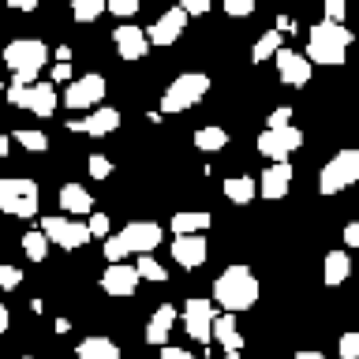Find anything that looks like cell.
Returning <instances> with one entry per match:
<instances>
[{"label": "cell", "instance_id": "1", "mask_svg": "<svg viewBox=\"0 0 359 359\" xmlns=\"http://www.w3.org/2000/svg\"><path fill=\"white\" fill-rule=\"evenodd\" d=\"M255 303H258V277L247 266H229L213 280V307L240 314V311H251Z\"/></svg>", "mask_w": 359, "mask_h": 359}, {"label": "cell", "instance_id": "2", "mask_svg": "<svg viewBox=\"0 0 359 359\" xmlns=\"http://www.w3.org/2000/svg\"><path fill=\"white\" fill-rule=\"evenodd\" d=\"M165 240V229L157 221H131L120 232L105 236V262H123L128 255H150Z\"/></svg>", "mask_w": 359, "mask_h": 359}, {"label": "cell", "instance_id": "3", "mask_svg": "<svg viewBox=\"0 0 359 359\" xmlns=\"http://www.w3.org/2000/svg\"><path fill=\"white\" fill-rule=\"evenodd\" d=\"M348 45H352V30H348L344 22L322 19V22H314V27H311V34H307V53H303V56H307L311 64L337 67V64H344Z\"/></svg>", "mask_w": 359, "mask_h": 359}, {"label": "cell", "instance_id": "4", "mask_svg": "<svg viewBox=\"0 0 359 359\" xmlns=\"http://www.w3.org/2000/svg\"><path fill=\"white\" fill-rule=\"evenodd\" d=\"M49 60V45L38 41V38H15L4 45V64L11 67V83H38V72Z\"/></svg>", "mask_w": 359, "mask_h": 359}, {"label": "cell", "instance_id": "5", "mask_svg": "<svg viewBox=\"0 0 359 359\" xmlns=\"http://www.w3.org/2000/svg\"><path fill=\"white\" fill-rule=\"evenodd\" d=\"M38 210H41L38 180H27V176L0 180V213H11V217H34Z\"/></svg>", "mask_w": 359, "mask_h": 359}, {"label": "cell", "instance_id": "6", "mask_svg": "<svg viewBox=\"0 0 359 359\" xmlns=\"http://www.w3.org/2000/svg\"><path fill=\"white\" fill-rule=\"evenodd\" d=\"M206 94H210V75L184 72V75H176L172 83H168V90L161 94V112H187Z\"/></svg>", "mask_w": 359, "mask_h": 359}, {"label": "cell", "instance_id": "7", "mask_svg": "<svg viewBox=\"0 0 359 359\" xmlns=\"http://www.w3.org/2000/svg\"><path fill=\"white\" fill-rule=\"evenodd\" d=\"M8 90V105L11 109H30L34 116H53L56 112V86L53 83H11L4 86Z\"/></svg>", "mask_w": 359, "mask_h": 359}, {"label": "cell", "instance_id": "8", "mask_svg": "<svg viewBox=\"0 0 359 359\" xmlns=\"http://www.w3.org/2000/svg\"><path fill=\"white\" fill-rule=\"evenodd\" d=\"M359 180V150H341L337 157H330V165L318 176V191L322 195H341L344 187H352Z\"/></svg>", "mask_w": 359, "mask_h": 359}, {"label": "cell", "instance_id": "9", "mask_svg": "<svg viewBox=\"0 0 359 359\" xmlns=\"http://www.w3.org/2000/svg\"><path fill=\"white\" fill-rule=\"evenodd\" d=\"M303 146V131L296 123H285V128H266L258 135V154L269 157V161H288Z\"/></svg>", "mask_w": 359, "mask_h": 359}, {"label": "cell", "instance_id": "10", "mask_svg": "<svg viewBox=\"0 0 359 359\" xmlns=\"http://www.w3.org/2000/svg\"><path fill=\"white\" fill-rule=\"evenodd\" d=\"M41 232H45V240L56 243L60 251H79L83 243H90V229L83 221H72V217H41Z\"/></svg>", "mask_w": 359, "mask_h": 359}, {"label": "cell", "instance_id": "11", "mask_svg": "<svg viewBox=\"0 0 359 359\" xmlns=\"http://www.w3.org/2000/svg\"><path fill=\"white\" fill-rule=\"evenodd\" d=\"M105 90H109L105 75L90 72V75L72 79V83H67V90H64V105H67V109H94V105H101Z\"/></svg>", "mask_w": 359, "mask_h": 359}, {"label": "cell", "instance_id": "12", "mask_svg": "<svg viewBox=\"0 0 359 359\" xmlns=\"http://www.w3.org/2000/svg\"><path fill=\"white\" fill-rule=\"evenodd\" d=\"M213 314H217V307H213V299H187L184 303V330L195 337L198 344H210V325H213Z\"/></svg>", "mask_w": 359, "mask_h": 359}, {"label": "cell", "instance_id": "13", "mask_svg": "<svg viewBox=\"0 0 359 359\" xmlns=\"http://www.w3.org/2000/svg\"><path fill=\"white\" fill-rule=\"evenodd\" d=\"M139 269L128 266V262H109V269L101 273V288L109 292L112 299H131L135 288H139Z\"/></svg>", "mask_w": 359, "mask_h": 359}, {"label": "cell", "instance_id": "14", "mask_svg": "<svg viewBox=\"0 0 359 359\" xmlns=\"http://www.w3.org/2000/svg\"><path fill=\"white\" fill-rule=\"evenodd\" d=\"M120 128V109H94L86 120H67V131L75 135H90V139H105V135H112Z\"/></svg>", "mask_w": 359, "mask_h": 359}, {"label": "cell", "instance_id": "15", "mask_svg": "<svg viewBox=\"0 0 359 359\" xmlns=\"http://www.w3.org/2000/svg\"><path fill=\"white\" fill-rule=\"evenodd\" d=\"M273 64H277V75H280V83H285V86H307L311 83V67L314 64L307 60V56H299L292 49H277Z\"/></svg>", "mask_w": 359, "mask_h": 359}, {"label": "cell", "instance_id": "16", "mask_svg": "<svg viewBox=\"0 0 359 359\" xmlns=\"http://www.w3.org/2000/svg\"><path fill=\"white\" fill-rule=\"evenodd\" d=\"M112 45H116L120 60H142L146 49H150L146 30L135 27V22H116V30H112Z\"/></svg>", "mask_w": 359, "mask_h": 359}, {"label": "cell", "instance_id": "17", "mask_svg": "<svg viewBox=\"0 0 359 359\" xmlns=\"http://www.w3.org/2000/svg\"><path fill=\"white\" fill-rule=\"evenodd\" d=\"M187 30V15H184V8H168L161 19L150 27V34H146V41L150 45H161V49H168V45H176L180 41V34Z\"/></svg>", "mask_w": 359, "mask_h": 359}, {"label": "cell", "instance_id": "18", "mask_svg": "<svg viewBox=\"0 0 359 359\" xmlns=\"http://www.w3.org/2000/svg\"><path fill=\"white\" fill-rule=\"evenodd\" d=\"M292 187V165L288 161H269V168L258 176V195L262 198H285Z\"/></svg>", "mask_w": 359, "mask_h": 359}, {"label": "cell", "instance_id": "19", "mask_svg": "<svg viewBox=\"0 0 359 359\" xmlns=\"http://www.w3.org/2000/svg\"><path fill=\"white\" fill-rule=\"evenodd\" d=\"M206 255H210V247L202 240V232L198 236H176L172 240V258L180 262V269H198L206 262Z\"/></svg>", "mask_w": 359, "mask_h": 359}, {"label": "cell", "instance_id": "20", "mask_svg": "<svg viewBox=\"0 0 359 359\" xmlns=\"http://www.w3.org/2000/svg\"><path fill=\"white\" fill-rule=\"evenodd\" d=\"M210 341H217L224 352H243V333L236 330V314H213V325H210Z\"/></svg>", "mask_w": 359, "mask_h": 359}, {"label": "cell", "instance_id": "21", "mask_svg": "<svg viewBox=\"0 0 359 359\" xmlns=\"http://www.w3.org/2000/svg\"><path fill=\"white\" fill-rule=\"evenodd\" d=\"M172 322H176V307L172 303H161V307L150 314V322H146V344L161 348L168 341V333H172Z\"/></svg>", "mask_w": 359, "mask_h": 359}, {"label": "cell", "instance_id": "22", "mask_svg": "<svg viewBox=\"0 0 359 359\" xmlns=\"http://www.w3.org/2000/svg\"><path fill=\"white\" fill-rule=\"evenodd\" d=\"M56 202H60V210H64V213H72V217L94 213V198H90V191H86L83 184H75V180L60 187V198H56Z\"/></svg>", "mask_w": 359, "mask_h": 359}, {"label": "cell", "instance_id": "23", "mask_svg": "<svg viewBox=\"0 0 359 359\" xmlns=\"http://www.w3.org/2000/svg\"><path fill=\"white\" fill-rule=\"evenodd\" d=\"M210 224H213L210 210H180L172 217V232L176 236H198V232H206Z\"/></svg>", "mask_w": 359, "mask_h": 359}, {"label": "cell", "instance_id": "24", "mask_svg": "<svg viewBox=\"0 0 359 359\" xmlns=\"http://www.w3.org/2000/svg\"><path fill=\"white\" fill-rule=\"evenodd\" d=\"M255 195H258V180H255V176L240 172V176H229V180H224V198L236 202V206L255 202Z\"/></svg>", "mask_w": 359, "mask_h": 359}, {"label": "cell", "instance_id": "25", "mask_svg": "<svg viewBox=\"0 0 359 359\" xmlns=\"http://www.w3.org/2000/svg\"><path fill=\"white\" fill-rule=\"evenodd\" d=\"M75 359H120V348L109 337H86V341H79Z\"/></svg>", "mask_w": 359, "mask_h": 359}, {"label": "cell", "instance_id": "26", "mask_svg": "<svg viewBox=\"0 0 359 359\" xmlns=\"http://www.w3.org/2000/svg\"><path fill=\"white\" fill-rule=\"evenodd\" d=\"M322 269H325V285L330 288H337V285H344L348 280V273H352V258H348V251H330L325 255V262H322Z\"/></svg>", "mask_w": 359, "mask_h": 359}, {"label": "cell", "instance_id": "27", "mask_svg": "<svg viewBox=\"0 0 359 359\" xmlns=\"http://www.w3.org/2000/svg\"><path fill=\"white\" fill-rule=\"evenodd\" d=\"M229 146V131L224 128H198L195 131V150L202 154H221Z\"/></svg>", "mask_w": 359, "mask_h": 359}, {"label": "cell", "instance_id": "28", "mask_svg": "<svg viewBox=\"0 0 359 359\" xmlns=\"http://www.w3.org/2000/svg\"><path fill=\"white\" fill-rule=\"evenodd\" d=\"M101 15H105V0H72V19L83 22V27Z\"/></svg>", "mask_w": 359, "mask_h": 359}, {"label": "cell", "instance_id": "29", "mask_svg": "<svg viewBox=\"0 0 359 359\" xmlns=\"http://www.w3.org/2000/svg\"><path fill=\"white\" fill-rule=\"evenodd\" d=\"M22 251H27L30 262H45V255H49V240H45L41 229H30L22 236Z\"/></svg>", "mask_w": 359, "mask_h": 359}, {"label": "cell", "instance_id": "30", "mask_svg": "<svg viewBox=\"0 0 359 359\" xmlns=\"http://www.w3.org/2000/svg\"><path fill=\"white\" fill-rule=\"evenodd\" d=\"M277 49H280V34L277 30H266L262 38L255 41V49H251V64H266Z\"/></svg>", "mask_w": 359, "mask_h": 359}, {"label": "cell", "instance_id": "31", "mask_svg": "<svg viewBox=\"0 0 359 359\" xmlns=\"http://www.w3.org/2000/svg\"><path fill=\"white\" fill-rule=\"evenodd\" d=\"M11 139H15L22 150H30V154H45V150H49V135H45V131H34V128H22V131L11 135Z\"/></svg>", "mask_w": 359, "mask_h": 359}, {"label": "cell", "instance_id": "32", "mask_svg": "<svg viewBox=\"0 0 359 359\" xmlns=\"http://www.w3.org/2000/svg\"><path fill=\"white\" fill-rule=\"evenodd\" d=\"M135 269H139V277H146V280H168V269L161 266V262H154L150 255H139V262H135Z\"/></svg>", "mask_w": 359, "mask_h": 359}, {"label": "cell", "instance_id": "33", "mask_svg": "<svg viewBox=\"0 0 359 359\" xmlns=\"http://www.w3.org/2000/svg\"><path fill=\"white\" fill-rule=\"evenodd\" d=\"M86 168H90V180H109L112 176V161L105 154H90L86 157Z\"/></svg>", "mask_w": 359, "mask_h": 359}, {"label": "cell", "instance_id": "34", "mask_svg": "<svg viewBox=\"0 0 359 359\" xmlns=\"http://www.w3.org/2000/svg\"><path fill=\"white\" fill-rule=\"evenodd\" d=\"M142 8V0H105V11H112L116 19H131Z\"/></svg>", "mask_w": 359, "mask_h": 359}, {"label": "cell", "instance_id": "35", "mask_svg": "<svg viewBox=\"0 0 359 359\" xmlns=\"http://www.w3.org/2000/svg\"><path fill=\"white\" fill-rule=\"evenodd\" d=\"M255 8H258V0H224V15H232V19L255 15Z\"/></svg>", "mask_w": 359, "mask_h": 359}, {"label": "cell", "instance_id": "36", "mask_svg": "<svg viewBox=\"0 0 359 359\" xmlns=\"http://www.w3.org/2000/svg\"><path fill=\"white\" fill-rule=\"evenodd\" d=\"M19 285H22V269L0 262V292H11V288H19Z\"/></svg>", "mask_w": 359, "mask_h": 359}, {"label": "cell", "instance_id": "37", "mask_svg": "<svg viewBox=\"0 0 359 359\" xmlns=\"http://www.w3.org/2000/svg\"><path fill=\"white\" fill-rule=\"evenodd\" d=\"M341 359H359V333L355 330H348V333H341Z\"/></svg>", "mask_w": 359, "mask_h": 359}, {"label": "cell", "instance_id": "38", "mask_svg": "<svg viewBox=\"0 0 359 359\" xmlns=\"http://www.w3.org/2000/svg\"><path fill=\"white\" fill-rule=\"evenodd\" d=\"M86 229H90V236H97V240H105V236L112 232V224H109V213H90Z\"/></svg>", "mask_w": 359, "mask_h": 359}, {"label": "cell", "instance_id": "39", "mask_svg": "<svg viewBox=\"0 0 359 359\" xmlns=\"http://www.w3.org/2000/svg\"><path fill=\"white\" fill-rule=\"evenodd\" d=\"M322 8H325V19L330 22H344V15H348V0H322Z\"/></svg>", "mask_w": 359, "mask_h": 359}, {"label": "cell", "instance_id": "40", "mask_svg": "<svg viewBox=\"0 0 359 359\" xmlns=\"http://www.w3.org/2000/svg\"><path fill=\"white\" fill-rule=\"evenodd\" d=\"M210 4H213V0H180L176 8H184V15L191 19V15H206Z\"/></svg>", "mask_w": 359, "mask_h": 359}, {"label": "cell", "instance_id": "41", "mask_svg": "<svg viewBox=\"0 0 359 359\" xmlns=\"http://www.w3.org/2000/svg\"><path fill=\"white\" fill-rule=\"evenodd\" d=\"M285 123H292V109L288 105H280V109H273L266 116V128H285Z\"/></svg>", "mask_w": 359, "mask_h": 359}, {"label": "cell", "instance_id": "42", "mask_svg": "<svg viewBox=\"0 0 359 359\" xmlns=\"http://www.w3.org/2000/svg\"><path fill=\"white\" fill-rule=\"evenodd\" d=\"M161 359H195L187 352V348H168V344H161Z\"/></svg>", "mask_w": 359, "mask_h": 359}, {"label": "cell", "instance_id": "43", "mask_svg": "<svg viewBox=\"0 0 359 359\" xmlns=\"http://www.w3.org/2000/svg\"><path fill=\"white\" fill-rule=\"evenodd\" d=\"M53 83H72V64H56L53 67Z\"/></svg>", "mask_w": 359, "mask_h": 359}, {"label": "cell", "instance_id": "44", "mask_svg": "<svg viewBox=\"0 0 359 359\" xmlns=\"http://www.w3.org/2000/svg\"><path fill=\"white\" fill-rule=\"evenodd\" d=\"M344 243H348V247H359V224H355V221L344 224Z\"/></svg>", "mask_w": 359, "mask_h": 359}, {"label": "cell", "instance_id": "45", "mask_svg": "<svg viewBox=\"0 0 359 359\" xmlns=\"http://www.w3.org/2000/svg\"><path fill=\"white\" fill-rule=\"evenodd\" d=\"M4 4H8V8H15V11H34V8L41 4V0H4Z\"/></svg>", "mask_w": 359, "mask_h": 359}, {"label": "cell", "instance_id": "46", "mask_svg": "<svg viewBox=\"0 0 359 359\" xmlns=\"http://www.w3.org/2000/svg\"><path fill=\"white\" fill-rule=\"evenodd\" d=\"M8 325H11V314H8L4 303H0V333H8Z\"/></svg>", "mask_w": 359, "mask_h": 359}, {"label": "cell", "instance_id": "47", "mask_svg": "<svg viewBox=\"0 0 359 359\" xmlns=\"http://www.w3.org/2000/svg\"><path fill=\"white\" fill-rule=\"evenodd\" d=\"M292 359H325V355H322V352H314V348H303V352H296Z\"/></svg>", "mask_w": 359, "mask_h": 359}, {"label": "cell", "instance_id": "48", "mask_svg": "<svg viewBox=\"0 0 359 359\" xmlns=\"http://www.w3.org/2000/svg\"><path fill=\"white\" fill-rule=\"evenodd\" d=\"M292 27H296V22H292L288 15H280V19H277V34H288Z\"/></svg>", "mask_w": 359, "mask_h": 359}, {"label": "cell", "instance_id": "49", "mask_svg": "<svg viewBox=\"0 0 359 359\" xmlns=\"http://www.w3.org/2000/svg\"><path fill=\"white\" fill-rule=\"evenodd\" d=\"M56 60L67 64V60H72V49H67V45H60V49H56Z\"/></svg>", "mask_w": 359, "mask_h": 359}, {"label": "cell", "instance_id": "50", "mask_svg": "<svg viewBox=\"0 0 359 359\" xmlns=\"http://www.w3.org/2000/svg\"><path fill=\"white\" fill-rule=\"evenodd\" d=\"M8 146H11V135H0V157H8Z\"/></svg>", "mask_w": 359, "mask_h": 359}, {"label": "cell", "instance_id": "51", "mask_svg": "<svg viewBox=\"0 0 359 359\" xmlns=\"http://www.w3.org/2000/svg\"><path fill=\"white\" fill-rule=\"evenodd\" d=\"M221 359H240V352H224Z\"/></svg>", "mask_w": 359, "mask_h": 359}, {"label": "cell", "instance_id": "52", "mask_svg": "<svg viewBox=\"0 0 359 359\" xmlns=\"http://www.w3.org/2000/svg\"><path fill=\"white\" fill-rule=\"evenodd\" d=\"M0 90H4V83H0Z\"/></svg>", "mask_w": 359, "mask_h": 359}, {"label": "cell", "instance_id": "53", "mask_svg": "<svg viewBox=\"0 0 359 359\" xmlns=\"http://www.w3.org/2000/svg\"><path fill=\"white\" fill-rule=\"evenodd\" d=\"M27 359H30V355H27Z\"/></svg>", "mask_w": 359, "mask_h": 359}]
</instances>
